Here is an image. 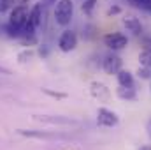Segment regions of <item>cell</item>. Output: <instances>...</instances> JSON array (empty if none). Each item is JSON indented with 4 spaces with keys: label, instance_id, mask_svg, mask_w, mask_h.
<instances>
[{
    "label": "cell",
    "instance_id": "cell-21",
    "mask_svg": "<svg viewBox=\"0 0 151 150\" xmlns=\"http://www.w3.org/2000/svg\"><path fill=\"white\" fill-rule=\"evenodd\" d=\"M47 53H49V50H47L46 46H40V48H39V55H40V57H46Z\"/></svg>",
    "mask_w": 151,
    "mask_h": 150
},
{
    "label": "cell",
    "instance_id": "cell-20",
    "mask_svg": "<svg viewBox=\"0 0 151 150\" xmlns=\"http://www.w3.org/2000/svg\"><path fill=\"white\" fill-rule=\"evenodd\" d=\"M119 12H121V7H119V5H113V7L107 9V14H109V16H113V14H119Z\"/></svg>",
    "mask_w": 151,
    "mask_h": 150
},
{
    "label": "cell",
    "instance_id": "cell-1",
    "mask_svg": "<svg viewBox=\"0 0 151 150\" xmlns=\"http://www.w3.org/2000/svg\"><path fill=\"white\" fill-rule=\"evenodd\" d=\"M74 16V2L72 0H58L55 7V21L60 27H67Z\"/></svg>",
    "mask_w": 151,
    "mask_h": 150
},
{
    "label": "cell",
    "instance_id": "cell-15",
    "mask_svg": "<svg viewBox=\"0 0 151 150\" xmlns=\"http://www.w3.org/2000/svg\"><path fill=\"white\" fill-rule=\"evenodd\" d=\"M139 62H141V66H144V67H151V50H144V51L139 55Z\"/></svg>",
    "mask_w": 151,
    "mask_h": 150
},
{
    "label": "cell",
    "instance_id": "cell-12",
    "mask_svg": "<svg viewBox=\"0 0 151 150\" xmlns=\"http://www.w3.org/2000/svg\"><path fill=\"white\" fill-rule=\"evenodd\" d=\"M116 94H118V97L123 99V101H135V99H137V92H135L134 87H121V85H119V88H118Z\"/></svg>",
    "mask_w": 151,
    "mask_h": 150
},
{
    "label": "cell",
    "instance_id": "cell-3",
    "mask_svg": "<svg viewBox=\"0 0 151 150\" xmlns=\"http://www.w3.org/2000/svg\"><path fill=\"white\" fill-rule=\"evenodd\" d=\"M76 46H77V34H76L74 30H63L62 36H60V39H58V48H60V51L70 53V51L76 50Z\"/></svg>",
    "mask_w": 151,
    "mask_h": 150
},
{
    "label": "cell",
    "instance_id": "cell-19",
    "mask_svg": "<svg viewBox=\"0 0 151 150\" xmlns=\"http://www.w3.org/2000/svg\"><path fill=\"white\" fill-rule=\"evenodd\" d=\"M42 92L47 94V95H51V97H58V99L67 97V94H63V92H53V90H49V88H42Z\"/></svg>",
    "mask_w": 151,
    "mask_h": 150
},
{
    "label": "cell",
    "instance_id": "cell-7",
    "mask_svg": "<svg viewBox=\"0 0 151 150\" xmlns=\"http://www.w3.org/2000/svg\"><path fill=\"white\" fill-rule=\"evenodd\" d=\"M123 25H125L127 32H130L132 36H135V37L142 36V23H141L139 18H135V16H125L123 18Z\"/></svg>",
    "mask_w": 151,
    "mask_h": 150
},
{
    "label": "cell",
    "instance_id": "cell-26",
    "mask_svg": "<svg viewBox=\"0 0 151 150\" xmlns=\"http://www.w3.org/2000/svg\"><path fill=\"white\" fill-rule=\"evenodd\" d=\"M150 50H151V42H150Z\"/></svg>",
    "mask_w": 151,
    "mask_h": 150
},
{
    "label": "cell",
    "instance_id": "cell-23",
    "mask_svg": "<svg viewBox=\"0 0 151 150\" xmlns=\"http://www.w3.org/2000/svg\"><path fill=\"white\" fill-rule=\"evenodd\" d=\"M46 5H49V4H56V0H42Z\"/></svg>",
    "mask_w": 151,
    "mask_h": 150
},
{
    "label": "cell",
    "instance_id": "cell-16",
    "mask_svg": "<svg viewBox=\"0 0 151 150\" xmlns=\"http://www.w3.org/2000/svg\"><path fill=\"white\" fill-rule=\"evenodd\" d=\"M12 7H14V0H0V14L7 12Z\"/></svg>",
    "mask_w": 151,
    "mask_h": 150
},
{
    "label": "cell",
    "instance_id": "cell-13",
    "mask_svg": "<svg viewBox=\"0 0 151 150\" xmlns=\"http://www.w3.org/2000/svg\"><path fill=\"white\" fill-rule=\"evenodd\" d=\"M118 83L121 85V87H134V74L130 73V71H125V69H119L118 71Z\"/></svg>",
    "mask_w": 151,
    "mask_h": 150
},
{
    "label": "cell",
    "instance_id": "cell-18",
    "mask_svg": "<svg viewBox=\"0 0 151 150\" xmlns=\"http://www.w3.org/2000/svg\"><path fill=\"white\" fill-rule=\"evenodd\" d=\"M32 55H34V53H32L30 50H25V51H21V53L18 55V60H19L21 64H25V62H28V60L32 58Z\"/></svg>",
    "mask_w": 151,
    "mask_h": 150
},
{
    "label": "cell",
    "instance_id": "cell-24",
    "mask_svg": "<svg viewBox=\"0 0 151 150\" xmlns=\"http://www.w3.org/2000/svg\"><path fill=\"white\" fill-rule=\"evenodd\" d=\"M28 2H32V0H21V4H23V5H27Z\"/></svg>",
    "mask_w": 151,
    "mask_h": 150
},
{
    "label": "cell",
    "instance_id": "cell-14",
    "mask_svg": "<svg viewBox=\"0 0 151 150\" xmlns=\"http://www.w3.org/2000/svg\"><path fill=\"white\" fill-rule=\"evenodd\" d=\"M97 2H99V0H84V2L81 4L83 12H84L86 16H91V14H93V9H95V5H97Z\"/></svg>",
    "mask_w": 151,
    "mask_h": 150
},
{
    "label": "cell",
    "instance_id": "cell-4",
    "mask_svg": "<svg viewBox=\"0 0 151 150\" xmlns=\"http://www.w3.org/2000/svg\"><path fill=\"white\" fill-rule=\"evenodd\" d=\"M118 122H119V117L113 110L99 108V111H97V125H100V127H114V125H118Z\"/></svg>",
    "mask_w": 151,
    "mask_h": 150
},
{
    "label": "cell",
    "instance_id": "cell-10",
    "mask_svg": "<svg viewBox=\"0 0 151 150\" xmlns=\"http://www.w3.org/2000/svg\"><path fill=\"white\" fill-rule=\"evenodd\" d=\"M42 16H44V7H42V2L40 4H35L32 9H30V12H28V21L39 28L40 25H42Z\"/></svg>",
    "mask_w": 151,
    "mask_h": 150
},
{
    "label": "cell",
    "instance_id": "cell-2",
    "mask_svg": "<svg viewBox=\"0 0 151 150\" xmlns=\"http://www.w3.org/2000/svg\"><path fill=\"white\" fill-rule=\"evenodd\" d=\"M28 9H27V5H16V7H12L11 9V16H9V23L11 25H14V27H18V28H23L25 27V23L28 21Z\"/></svg>",
    "mask_w": 151,
    "mask_h": 150
},
{
    "label": "cell",
    "instance_id": "cell-25",
    "mask_svg": "<svg viewBox=\"0 0 151 150\" xmlns=\"http://www.w3.org/2000/svg\"><path fill=\"white\" fill-rule=\"evenodd\" d=\"M139 150H151V147H142V149H139Z\"/></svg>",
    "mask_w": 151,
    "mask_h": 150
},
{
    "label": "cell",
    "instance_id": "cell-5",
    "mask_svg": "<svg viewBox=\"0 0 151 150\" xmlns=\"http://www.w3.org/2000/svg\"><path fill=\"white\" fill-rule=\"evenodd\" d=\"M104 42H106V46H107L109 50L119 51V50L127 48L128 37H127L125 34H121V32H113V34H107V36L104 37Z\"/></svg>",
    "mask_w": 151,
    "mask_h": 150
},
{
    "label": "cell",
    "instance_id": "cell-11",
    "mask_svg": "<svg viewBox=\"0 0 151 150\" xmlns=\"http://www.w3.org/2000/svg\"><path fill=\"white\" fill-rule=\"evenodd\" d=\"M34 118H35V120H40V122H47V124H63V125H69V124H76V120H72V118H63V117H49V115H35Z\"/></svg>",
    "mask_w": 151,
    "mask_h": 150
},
{
    "label": "cell",
    "instance_id": "cell-6",
    "mask_svg": "<svg viewBox=\"0 0 151 150\" xmlns=\"http://www.w3.org/2000/svg\"><path fill=\"white\" fill-rule=\"evenodd\" d=\"M121 64H123L121 57L116 55L113 51V53H109V55L104 57V60H102V69H104L107 74H118V71L121 69Z\"/></svg>",
    "mask_w": 151,
    "mask_h": 150
},
{
    "label": "cell",
    "instance_id": "cell-17",
    "mask_svg": "<svg viewBox=\"0 0 151 150\" xmlns=\"http://www.w3.org/2000/svg\"><path fill=\"white\" fill-rule=\"evenodd\" d=\"M137 76H139L141 79H150L151 78V67H144V66H141L139 71H137Z\"/></svg>",
    "mask_w": 151,
    "mask_h": 150
},
{
    "label": "cell",
    "instance_id": "cell-8",
    "mask_svg": "<svg viewBox=\"0 0 151 150\" xmlns=\"http://www.w3.org/2000/svg\"><path fill=\"white\" fill-rule=\"evenodd\" d=\"M90 92H91V95H93L95 99H99V101H107V99L111 97V90H109L104 83H100V81H93V83L90 85Z\"/></svg>",
    "mask_w": 151,
    "mask_h": 150
},
{
    "label": "cell",
    "instance_id": "cell-22",
    "mask_svg": "<svg viewBox=\"0 0 151 150\" xmlns=\"http://www.w3.org/2000/svg\"><path fill=\"white\" fill-rule=\"evenodd\" d=\"M146 131H148V134H150V138H151V120L146 124Z\"/></svg>",
    "mask_w": 151,
    "mask_h": 150
},
{
    "label": "cell",
    "instance_id": "cell-9",
    "mask_svg": "<svg viewBox=\"0 0 151 150\" xmlns=\"http://www.w3.org/2000/svg\"><path fill=\"white\" fill-rule=\"evenodd\" d=\"M16 133H18L19 136H27V138H47V140L65 138L63 134H58V133H46V131H28V129H18Z\"/></svg>",
    "mask_w": 151,
    "mask_h": 150
}]
</instances>
